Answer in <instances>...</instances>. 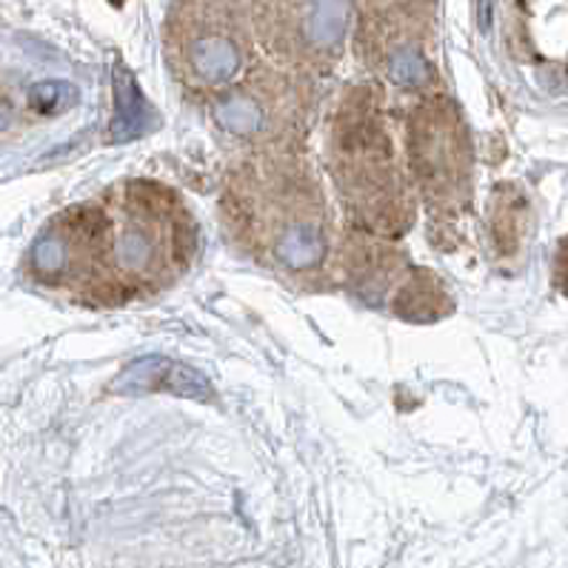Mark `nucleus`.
<instances>
[{"instance_id":"nucleus-1","label":"nucleus","mask_w":568,"mask_h":568,"mask_svg":"<svg viewBox=\"0 0 568 568\" xmlns=\"http://www.w3.org/2000/svg\"><path fill=\"white\" fill-rule=\"evenodd\" d=\"M197 234L189 209L166 186L123 181L63 209L34 241V281L89 306H123L181 277Z\"/></svg>"},{"instance_id":"nucleus-6","label":"nucleus","mask_w":568,"mask_h":568,"mask_svg":"<svg viewBox=\"0 0 568 568\" xmlns=\"http://www.w3.org/2000/svg\"><path fill=\"white\" fill-rule=\"evenodd\" d=\"M435 14L423 0H372L363 14V61L403 89L435 83Z\"/></svg>"},{"instance_id":"nucleus-4","label":"nucleus","mask_w":568,"mask_h":568,"mask_svg":"<svg viewBox=\"0 0 568 568\" xmlns=\"http://www.w3.org/2000/svg\"><path fill=\"white\" fill-rule=\"evenodd\" d=\"M174 74L192 89H223L243 69L241 0H178L166 32Z\"/></svg>"},{"instance_id":"nucleus-3","label":"nucleus","mask_w":568,"mask_h":568,"mask_svg":"<svg viewBox=\"0 0 568 568\" xmlns=\"http://www.w3.org/2000/svg\"><path fill=\"white\" fill-rule=\"evenodd\" d=\"M332 174L348 212L372 234H400L412 223V194L372 89H355L332 129Z\"/></svg>"},{"instance_id":"nucleus-9","label":"nucleus","mask_w":568,"mask_h":568,"mask_svg":"<svg viewBox=\"0 0 568 568\" xmlns=\"http://www.w3.org/2000/svg\"><path fill=\"white\" fill-rule=\"evenodd\" d=\"M114 98H118V118H114V138L129 141L138 138L143 129V94L138 92L132 72L123 67L114 69Z\"/></svg>"},{"instance_id":"nucleus-5","label":"nucleus","mask_w":568,"mask_h":568,"mask_svg":"<svg viewBox=\"0 0 568 568\" xmlns=\"http://www.w3.org/2000/svg\"><path fill=\"white\" fill-rule=\"evenodd\" d=\"M408 154L420 192L437 212H463L471 194V146L460 112L428 98L408 118Z\"/></svg>"},{"instance_id":"nucleus-2","label":"nucleus","mask_w":568,"mask_h":568,"mask_svg":"<svg viewBox=\"0 0 568 568\" xmlns=\"http://www.w3.org/2000/svg\"><path fill=\"white\" fill-rule=\"evenodd\" d=\"M232 234L263 263L306 272L326 254V203L315 178L288 154H261L226 189Z\"/></svg>"},{"instance_id":"nucleus-8","label":"nucleus","mask_w":568,"mask_h":568,"mask_svg":"<svg viewBox=\"0 0 568 568\" xmlns=\"http://www.w3.org/2000/svg\"><path fill=\"white\" fill-rule=\"evenodd\" d=\"M112 388L118 395H174L201 403H209L214 395L212 383L201 372L158 355L129 363L121 375L114 377Z\"/></svg>"},{"instance_id":"nucleus-7","label":"nucleus","mask_w":568,"mask_h":568,"mask_svg":"<svg viewBox=\"0 0 568 568\" xmlns=\"http://www.w3.org/2000/svg\"><path fill=\"white\" fill-rule=\"evenodd\" d=\"M352 0H254L263 47L283 63L326 69L341 58Z\"/></svg>"}]
</instances>
